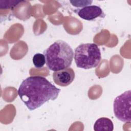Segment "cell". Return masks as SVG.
I'll list each match as a JSON object with an SVG mask.
<instances>
[{"label": "cell", "mask_w": 131, "mask_h": 131, "mask_svg": "<svg viewBox=\"0 0 131 131\" xmlns=\"http://www.w3.org/2000/svg\"><path fill=\"white\" fill-rule=\"evenodd\" d=\"M43 53L48 68L54 71L69 68L74 58L72 49L68 43L62 40L55 41Z\"/></svg>", "instance_id": "obj_2"}, {"label": "cell", "mask_w": 131, "mask_h": 131, "mask_svg": "<svg viewBox=\"0 0 131 131\" xmlns=\"http://www.w3.org/2000/svg\"><path fill=\"white\" fill-rule=\"evenodd\" d=\"M74 78V71L70 67L55 71L53 73V79L55 83L61 86L69 85L73 82Z\"/></svg>", "instance_id": "obj_5"}, {"label": "cell", "mask_w": 131, "mask_h": 131, "mask_svg": "<svg viewBox=\"0 0 131 131\" xmlns=\"http://www.w3.org/2000/svg\"><path fill=\"white\" fill-rule=\"evenodd\" d=\"M74 57L78 68L90 69L98 66L101 59V55L96 44L86 43L81 44L76 48Z\"/></svg>", "instance_id": "obj_3"}, {"label": "cell", "mask_w": 131, "mask_h": 131, "mask_svg": "<svg viewBox=\"0 0 131 131\" xmlns=\"http://www.w3.org/2000/svg\"><path fill=\"white\" fill-rule=\"evenodd\" d=\"M60 92V89L46 78L31 76L22 81L18 90V94L27 108L33 111L50 100L56 99Z\"/></svg>", "instance_id": "obj_1"}, {"label": "cell", "mask_w": 131, "mask_h": 131, "mask_svg": "<svg viewBox=\"0 0 131 131\" xmlns=\"http://www.w3.org/2000/svg\"><path fill=\"white\" fill-rule=\"evenodd\" d=\"M130 90L124 92L115 99L114 113L118 120L122 122H130Z\"/></svg>", "instance_id": "obj_4"}, {"label": "cell", "mask_w": 131, "mask_h": 131, "mask_svg": "<svg viewBox=\"0 0 131 131\" xmlns=\"http://www.w3.org/2000/svg\"><path fill=\"white\" fill-rule=\"evenodd\" d=\"M114 124L112 121L106 117H101L97 119L94 125L95 131H113Z\"/></svg>", "instance_id": "obj_7"}, {"label": "cell", "mask_w": 131, "mask_h": 131, "mask_svg": "<svg viewBox=\"0 0 131 131\" xmlns=\"http://www.w3.org/2000/svg\"><path fill=\"white\" fill-rule=\"evenodd\" d=\"M70 2L71 4L76 7H84L90 5L93 1H70Z\"/></svg>", "instance_id": "obj_10"}, {"label": "cell", "mask_w": 131, "mask_h": 131, "mask_svg": "<svg viewBox=\"0 0 131 131\" xmlns=\"http://www.w3.org/2000/svg\"><path fill=\"white\" fill-rule=\"evenodd\" d=\"M24 1H1L0 8L2 9H12Z\"/></svg>", "instance_id": "obj_9"}, {"label": "cell", "mask_w": 131, "mask_h": 131, "mask_svg": "<svg viewBox=\"0 0 131 131\" xmlns=\"http://www.w3.org/2000/svg\"><path fill=\"white\" fill-rule=\"evenodd\" d=\"M75 11L80 18L86 20H93L97 17L105 16L101 8L96 5L85 6Z\"/></svg>", "instance_id": "obj_6"}, {"label": "cell", "mask_w": 131, "mask_h": 131, "mask_svg": "<svg viewBox=\"0 0 131 131\" xmlns=\"http://www.w3.org/2000/svg\"><path fill=\"white\" fill-rule=\"evenodd\" d=\"M32 61L34 66L36 68L43 67L46 63L45 57L43 54L41 53L35 54L32 58Z\"/></svg>", "instance_id": "obj_8"}]
</instances>
